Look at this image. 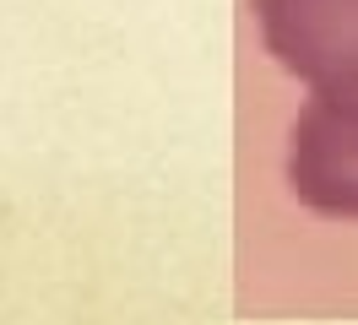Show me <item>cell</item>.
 <instances>
[{"label":"cell","instance_id":"obj_1","mask_svg":"<svg viewBox=\"0 0 358 325\" xmlns=\"http://www.w3.org/2000/svg\"><path fill=\"white\" fill-rule=\"evenodd\" d=\"M266 55L310 87V103L358 125V0H250Z\"/></svg>","mask_w":358,"mask_h":325},{"label":"cell","instance_id":"obj_2","mask_svg":"<svg viewBox=\"0 0 358 325\" xmlns=\"http://www.w3.org/2000/svg\"><path fill=\"white\" fill-rule=\"evenodd\" d=\"M288 190L320 217L358 222V125L304 103L288 130Z\"/></svg>","mask_w":358,"mask_h":325}]
</instances>
